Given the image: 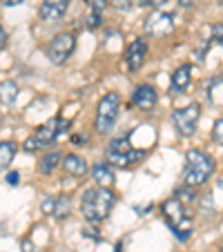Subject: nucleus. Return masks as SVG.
<instances>
[{"mask_svg": "<svg viewBox=\"0 0 223 252\" xmlns=\"http://www.w3.org/2000/svg\"><path fill=\"white\" fill-rule=\"evenodd\" d=\"M116 203V194L109 188H90L83 192L81 199V212L87 223H100L109 217L112 208Z\"/></svg>", "mask_w": 223, "mask_h": 252, "instance_id": "obj_1", "label": "nucleus"}, {"mask_svg": "<svg viewBox=\"0 0 223 252\" xmlns=\"http://www.w3.org/2000/svg\"><path fill=\"white\" fill-rule=\"evenodd\" d=\"M214 174V161L203 150H188L185 152V167H183V183L190 188H199Z\"/></svg>", "mask_w": 223, "mask_h": 252, "instance_id": "obj_2", "label": "nucleus"}, {"mask_svg": "<svg viewBox=\"0 0 223 252\" xmlns=\"http://www.w3.org/2000/svg\"><path fill=\"white\" fill-rule=\"evenodd\" d=\"M119 112H121V94L107 92V94L98 100V107H96V121H94L96 132L107 134L109 129L114 127L116 119H119Z\"/></svg>", "mask_w": 223, "mask_h": 252, "instance_id": "obj_3", "label": "nucleus"}, {"mask_svg": "<svg viewBox=\"0 0 223 252\" xmlns=\"http://www.w3.org/2000/svg\"><path fill=\"white\" fill-rule=\"evenodd\" d=\"M201 119V105L199 103H190L185 107H179V110L172 112V123H174L176 132L181 136H192L196 132V125H199Z\"/></svg>", "mask_w": 223, "mask_h": 252, "instance_id": "obj_4", "label": "nucleus"}, {"mask_svg": "<svg viewBox=\"0 0 223 252\" xmlns=\"http://www.w3.org/2000/svg\"><path fill=\"white\" fill-rule=\"evenodd\" d=\"M74 49H76V36L71 32H61L49 40L47 58L54 63V65H63V63L74 54Z\"/></svg>", "mask_w": 223, "mask_h": 252, "instance_id": "obj_5", "label": "nucleus"}, {"mask_svg": "<svg viewBox=\"0 0 223 252\" xmlns=\"http://www.w3.org/2000/svg\"><path fill=\"white\" fill-rule=\"evenodd\" d=\"M58 136H61V132H58V119H52V121H47L45 125H40V127L36 129V134L29 136L27 141L23 143V150L32 154V152H36V150L52 148Z\"/></svg>", "mask_w": 223, "mask_h": 252, "instance_id": "obj_6", "label": "nucleus"}, {"mask_svg": "<svg viewBox=\"0 0 223 252\" xmlns=\"http://www.w3.org/2000/svg\"><path fill=\"white\" fill-rule=\"evenodd\" d=\"M174 25H176V20L172 14L154 9L152 14L145 18L143 32H145V36H150V38H165V36H170V33L174 32Z\"/></svg>", "mask_w": 223, "mask_h": 252, "instance_id": "obj_7", "label": "nucleus"}, {"mask_svg": "<svg viewBox=\"0 0 223 252\" xmlns=\"http://www.w3.org/2000/svg\"><path fill=\"white\" fill-rule=\"evenodd\" d=\"M147 56V43L145 38H136L129 43V47L125 49V63H127V69L129 71H138L145 63Z\"/></svg>", "mask_w": 223, "mask_h": 252, "instance_id": "obj_8", "label": "nucleus"}, {"mask_svg": "<svg viewBox=\"0 0 223 252\" xmlns=\"http://www.w3.org/2000/svg\"><path fill=\"white\" fill-rule=\"evenodd\" d=\"M157 100H159V92L152 85H138L132 94L134 107H138L143 112H152L157 107Z\"/></svg>", "mask_w": 223, "mask_h": 252, "instance_id": "obj_9", "label": "nucleus"}, {"mask_svg": "<svg viewBox=\"0 0 223 252\" xmlns=\"http://www.w3.org/2000/svg\"><path fill=\"white\" fill-rule=\"evenodd\" d=\"M67 5H69V0H43L38 9L40 20L43 23H58L65 16Z\"/></svg>", "mask_w": 223, "mask_h": 252, "instance_id": "obj_10", "label": "nucleus"}, {"mask_svg": "<svg viewBox=\"0 0 223 252\" xmlns=\"http://www.w3.org/2000/svg\"><path fill=\"white\" fill-rule=\"evenodd\" d=\"M147 157L145 150H129V152L123 154H114V152H107V165H114V167H134L136 163H141L143 158Z\"/></svg>", "mask_w": 223, "mask_h": 252, "instance_id": "obj_11", "label": "nucleus"}, {"mask_svg": "<svg viewBox=\"0 0 223 252\" xmlns=\"http://www.w3.org/2000/svg\"><path fill=\"white\" fill-rule=\"evenodd\" d=\"M161 212H163V217H165L167 225H176L179 221H183L185 217H188L185 205L181 203L179 199H165L161 203Z\"/></svg>", "mask_w": 223, "mask_h": 252, "instance_id": "obj_12", "label": "nucleus"}, {"mask_svg": "<svg viewBox=\"0 0 223 252\" xmlns=\"http://www.w3.org/2000/svg\"><path fill=\"white\" fill-rule=\"evenodd\" d=\"M192 65H181L174 69L172 74V92L174 94H183L188 87H190V81H192Z\"/></svg>", "mask_w": 223, "mask_h": 252, "instance_id": "obj_13", "label": "nucleus"}, {"mask_svg": "<svg viewBox=\"0 0 223 252\" xmlns=\"http://www.w3.org/2000/svg\"><path fill=\"white\" fill-rule=\"evenodd\" d=\"M61 165L69 176H83V174H87V170H90L87 161L83 157H78V154H67V157H63Z\"/></svg>", "mask_w": 223, "mask_h": 252, "instance_id": "obj_14", "label": "nucleus"}, {"mask_svg": "<svg viewBox=\"0 0 223 252\" xmlns=\"http://www.w3.org/2000/svg\"><path fill=\"white\" fill-rule=\"evenodd\" d=\"M92 176L100 188H109L114 183V170L107 165V163H94L92 165Z\"/></svg>", "mask_w": 223, "mask_h": 252, "instance_id": "obj_15", "label": "nucleus"}, {"mask_svg": "<svg viewBox=\"0 0 223 252\" xmlns=\"http://www.w3.org/2000/svg\"><path fill=\"white\" fill-rule=\"evenodd\" d=\"M61 163H63L61 152H47L43 158H40L38 170L43 172V174H54V170H56V167L61 165Z\"/></svg>", "mask_w": 223, "mask_h": 252, "instance_id": "obj_16", "label": "nucleus"}, {"mask_svg": "<svg viewBox=\"0 0 223 252\" xmlns=\"http://www.w3.org/2000/svg\"><path fill=\"white\" fill-rule=\"evenodd\" d=\"M16 157V143L14 141H2L0 143V170H7Z\"/></svg>", "mask_w": 223, "mask_h": 252, "instance_id": "obj_17", "label": "nucleus"}, {"mask_svg": "<svg viewBox=\"0 0 223 252\" xmlns=\"http://www.w3.org/2000/svg\"><path fill=\"white\" fill-rule=\"evenodd\" d=\"M18 85H16L14 81H5V83H0V103H5V105H11L16 103V98H18Z\"/></svg>", "mask_w": 223, "mask_h": 252, "instance_id": "obj_18", "label": "nucleus"}, {"mask_svg": "<svg viewBox=\"0 0 223 252\" xmlns=\"http://www.w3.org/2000/svg\"><path fill=\"white\" fill-rule=\"evenodd\" d=\"M71 210H74V205H71V199L69 196H56V205H54V214L52 217H56L58 221H63V219H67L71 214Z\"/></svg>", "mask_w": 223, "mask_h": 252, "instance_id": "obj_19", "label": "nucleus"}, {"mask_svg": "<svg viewBox=\"0 0 223 252\" xmlns=\"http://www.w3.org/2000/svg\"><path fill=\"white\" fill-rule=\"evenodd\" d=\"M170 230L174 232V237L179 239V241H188L192 234V230H194V223H192L190 217H185L183 221H179L176 225H170Z\"/></svg>", "mask_w": 223, "mask_h": 252, "instance_id": "obj_20", "label": "nucleus"}, {"mask_svg": "<svg viewBox=\"0 0 223 252\" xmlns=\"http://www.w3.org/2000/svg\"><path fill=\"white\" fill-rule=\"evenodd\" d=\"M174 194H176L174 199H179L183 205L185 203H192V201L196 199V190H194V188H190V186H185V183H181V186L176 188Z\"/></svg>", "mask_w": 223, "mask_h": 252, "instance_id": "obj_21", "label": "nucleus"}, {"mask_svg": "<svg viewBox=\"0 0 223 252\" xmlns=\"http://www.w3.org/2000/svg\"><path fill=\"white\" fill-rule=\"evenodd\" d=\"M132 145H129V138L127 136H121V138H112L107 145V152H114V154H123V152H129Z\"/></svg>", "mask_w": 223, "mask_h": 252, "instance_id": "obj_22", "label": "nucleus"}, {"mask_svg": "<svg viewBox=\"0 0 223 252\" xmlns=\"http://www.w3.org/2000/svg\"><path fill=\"white\" fill-rule=\"evenodd\" d=\"M87 7H90V14H103V9L107 7V0H87Z\"/></svg>", "mask_w": 223, "mask_h": 252, "instance_id": "obj_23", "label": "nucleus"}, {"mask_svg": "<svg viewBox=\"0 0 223 252\" xmlns=\"http://www.w3.org/2000/svg\"><path fill=\"white\" fill-rule=\"evenodd\" d=\"M210 32H212V40H214V43L223 45V23L210 25Z\"/></svg>", "mask_w": 223, "mask_h": 252, "instance_id": "obj_24", "label": "nucleus"}, {"mask_svg": "<svg viewBox=\"0 0 223 252\" xmlns=\"http://www.w3.org/2000/svg\"><path fill=\"white\" fill-rule=\"evenodd\" d=\"M212 138H214V143L223 145V119H219L217 123H214V127H212Z\"/></svg>", "mask_w": 223, "mask_h": 252, "instance_id": "obj_25", "label": "nucleus"}, {"mask_svg": "<svg viewBox=\"0 0 223 252\" xmlns=\"http://www.w3.org/2000/svg\"><path fill=\"white\" fill-rule=\"evenodd\" d=\"M54 205H56V199H54V196H47V199L40 203V210H43V214L52 217V214H54Z\"/></svg>", "mask_w": 223, "mask_h": 252, "instance_id": "obj_26", "label": "nucleus"}, {"mask_svg": "<svg viewBox=\"0 0 223 252\" xmlns=\"http://www.w3.org/2000/svg\"><path fill=\"white\" fill-rule=\"evenodd\" d=\"M100 27V16L98 14H90L87 16V29H96Z\"/></svg>", "mask_w": 223, "mask_h": 252, "instance_id": "obj_27", "label": "nucleus"}, {"mask_svg": "<svg viewBox=\"0 0 223 252\" xmlns=\"http://www.w3.org/2000/svg\"><path fill=\"white\" fill-rule=\"evenodd\" d=\"M71 143H74V145H87V143H90V136H87V134H74V136H71Z\"/></svg>", "mask_w": 223, "mask_h": 252, "instance_id": "obj_28", "label": "nucleus"}, {"mask_svg": "<svg viewBox=\"0 0 223 252\" xmlns=\"http://www.w3.org/2000/svg\"><path fill=\"white\" fill-rule=\"evenodd\" d=\"M5 181L9 183L11 188H16V186H18V183H20V174H18V172H9V174L5 176Z\"/></svg>", "mask_w": 223, "mask_h": 252, "instance_id": "obj_29", "label": "nucleus"}, {"mask_svg": "<svg viewBox=\"0 0 223 252\" xmlns=\"http://www.w3.org/2000/svg\"><path fill=\"white\" fill-rule=\"evenodd\" d=\"M94 225L96 223H90V228H85V230H83V234H85V237H92V239H94V241H98V230H96L94 228Z\"/></svg>", "mask_w": 223, "mask_h": 252, "instance_id": "obj_30", "label": "nucleus"}, {"mask_svg": "<svg viewBox=\"0 0 223 252\" xmlns=\"http://www.w3.org/2000/svg\"><path fill=\"white\" fill-rule=\"evenodd\" d=\"M114 7L121 9V11H127L132 5H129V0H114Z\"/></svg>", "mask_w": 223, "mask_h": 252, "instance_id": "obj_31", "label": "nucleus"}, {"mask_svg": "<svg viewBox=\"0 0 223 252\" xmlns=\"http://www.w3.org/2000/svg\"><path fill=\"white\" fill-rule=\"evenodd\" d=\"M132 7H150V0H129Z\"/></svg>", "mask_w": 223, "mask_h": 252, "instance_id": "obj_32", "label": "nucleus"}, {"mask_svg": "<svg viewBox=\"0 0 223 252\" xmlns=\"http://www.w3.org/2000/svg\"><path fill=\"white\" fill-rule=\"evenodd\" d=\"M179 2V7H183V9H190L192 5H194V0H176Z\"/></svg>", "mask_w": 223, "mask_h": 252, "instance_id": "obj_33", "label": "nucleus"}, {"mask_svg": "<svg viewBox=\"0 0 223 252\" xmlns=\"http://www.w3.org/2000/svg\"><path fill=\"white\" fill-rule=\"evenodd\" d=\"M5 45H7V33H5V29L0 27V49L5 47Z\"/></svg>", "mask_w": 223, "mask_h": 252, "instance_id": "obj_34", "label": "nucleus"}, {"mask_svg": "<svg viewBox=\"0 0 223 252\" xmlns=\"http://www.w3.org/2000/svg\"><path fill=\"white\" fill-rule=\"evenodd\" d=\"M165 2H167V0H150V7H157V9H161Z\"/></svg>", "mask_w": 223, "mask_h": 252, "instance_id": "obj_35", "label": "nucleus"}, {"mask_svg": "<svg viewBox=\"0 0 223 252\" xmlns=\"http://www.w3.org/2000/svg\"><path fill=\"white\" fill-rule=\"evenodd\" d=\"M25 0H5V7H16V5H23Z\"/></svg>", "mask_w": 223, "mask_h": 252, "instance_id": "obj_36", "label": "nucleus"}, {"mask_svg": "<svg viewBox=\"0 0 223 252\" xmlns=\"http://www.w3.org/2000/svg\"><path fill=\"white\" fill-rule=\"evenodd\" d=\"M23 250H25V252H36V250L32 248V243H29V241H23Z\"/></svg>", "mask_w": 223, "mask_h": 252, "instance_id": "obj_37", "label": "nucleus"}, {"mask_svg": "<svg viewBox=\"0 0 223 252\" xmlns=\"http://www.w3.org/2000/svg\"><path fill=\"white\" fill-rule=\"evenodd\" d=\"M219 252H223V243H221V246H219Z\"/></svg>", "mask_w": 223, "mask_h": 252, "instance_id": "obj_38", "label": "nucleus"}]
</instances>
